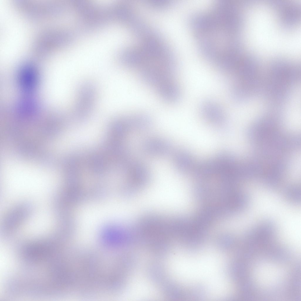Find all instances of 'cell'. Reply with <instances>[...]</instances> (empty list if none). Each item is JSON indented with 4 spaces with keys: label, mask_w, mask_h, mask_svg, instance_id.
<instances>
[{
    "label": "cell",
    "mask_w": 301,
    "mask_h": 301,
    "mask_svg": "<svg viewBox=\"0 0 301 301\" xmlns=\"http://www.w3.org/2000/svg\"><path fill=\"white\" fill-rule=\"evenodd\" d=\"M94 86L90 83H86L81 86L73 113L76 117H85L89 115L93 107L96 98Z\"/></svg>",
    "instance_id": "cell-1"
},
{
    "label": "cell",
    "mask_w": 301,
    "mask_h": 301,
    "mask_svg": "<svg viewBox=\"0 0 301 301\" xmlns=\"http://www.w3.org/2000/svg\"><path fill=\"white\" fill-rule=\"evenodd\" d=\"M143 148L146 153L155 156L167 155L173 151L172 145L168 141L158 138L146 141L143 144Z\"/></svg>",
    "instance_id": "cell-2"
},
{
    "label": "cell",
    "mask_w": 301,
    "mask_h": 301,
    "mask_svg": "<svg viewBox=\"0 0 301 301\" xmlns=\"http://www.w3.org/2000/svg\"><path fill=\"white\" fill-rule=\"evenodd\" d=\"M201 114L206 119L218 125L223 124L225 121V116L222 108L217 103L211 101H206L202 104Z\"/></svg>",
    "instance_id": "cell-3"
},
{
    "label": "cell",
    "mask_w": 301,
    "mask_h": 301,
    "mask_svg": "<svg viewBox=\"0 0 301 301\" xmlns=\"http://www.w3.org/2000/svg\"><path fill=\"white\" fill-rule=\"evenodd\" d=\"M127 168L133 185H143L148 181L150 173L147 167L143 163L131 161L127 164Z\"/></svg>",
    "instance_id": "cell-4"
},
{
    "label": "cell",
    "mask_w": 301,
    "mask_h": 301,
    "mask_svg": "<svg viewBox=\"0 0 301 301\" xmlns=\"http://www.w3.org/2000/svg\"><path fill=\"white\" fill-rule=\"evenodd\" d=\"M174 162L178 169L185 172L193 167V161L191 156L187 152L181 151L176 153L174 156Z\"/></svg>",
    "instance_id": "cell-5"
},
{
    "label": "cell",
    "mask_w": 301,
    "mask_h": 301,
    "mask_svg": "<svg viewBox=\"0 0 301 301\" xmlns=\"http://www.w3.org/2000/svg\"><path fill=\"white\" fill-rule=\"evenodd\" d=\"M287 196L290 200L293 201H298L300 196V192L298 188L293 187L289 188L286 191Z\"/></svg>",
    "instance_id": "cell-6"
},
{
    "label": "cell",
    "mask_w": 301,
    "mask_h": 301,
    "mask_svg": "<svg viewBox=\"0 0 301 301\" xmlns=\"http://www.w3.org/2000/svg\"><path fill=\"white\" fill-rule=\"evenodd\" d=\"M200 16V17H199V18H198V19H198V21H198V22H199H199H200V16ZM199 24V23H198V24ZM200 26V27H201V28H208V29H211V28H208V27H205V26H200V25L198 26Z\"/></svg>",
    "instance_id": "cell-7"
}]
</instances>
